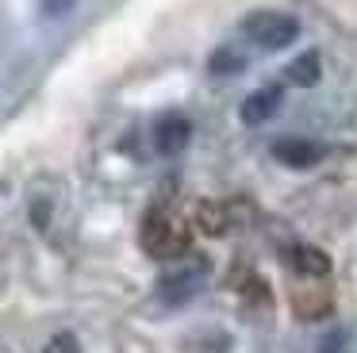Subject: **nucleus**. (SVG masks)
<instances>
[{
    "mask_svg": "<svg viewBox=\"0 0 357 353\" xmlns=\"http://www.w3.org/2000/svg\"><path fill=\"white\" fill-rule=\"evenodd\" d=\"M188 246H192V234H188V227L181 219H173V215L150 211V219L142 223V250H146L150 257L177 261L188 253Z\"/></svg>",
    "mask_w": 357,
    "mask_h": 353,
    "instance_id": "1",
    "label": "nucleus"
},
{
    "mask_svg": "<svg viewBox=\"0 0 357 353\" xmlns=\"http://www.w3.org/2000/svg\"><path fill=\"white\" fill-rule=\"evenodd\" d=\"M242 31H246L250 43L265 46V50H284V46L296 43L300 23H296L288 12H254V15H246Z\"/></svg>",
    "mask_w": 357,
    "mask_h": 353,
    "instance_id": "2",
    "label": "nucleus"
},
{
    "mask_svg": "<svg viewBox=\"0 0 357 353\" xmlns=\"http://www.w3.org/2000/svg\"><path fill=\"white\" fill-rule=\"evenodd\" d=\"M204 280H208V261H204V265H188V269H177V273L162 276L158 292H162V299H169V303H181V299L196 296Z\"/></svg>",
    "mask_w": 357,
    "mask_h": 353,
    "instance_id": "3",
    "label": "nucleus"
},
{
    "mask_svg": "<svg viewBox=\"0 0 357 353\" xmlns=\"http://www.w3.org/2000/svg\"><path fill=\"white\" fill-rule=\"evenodd\" d=\"M273 158L280 165H292V169H307V165H319L323 161V146L311 142V138H280L273 146Z\"/></svg>",
    "mask_w": 357,
    "mask_h": 353,
    "instance_id": "4",
    "label": "nucleus"
},
{
    "mask_svg": "<svg viewBox=\"0 0 357 353\" xmlns=\"http://www.w3.org/2000/svg\"><path fill=\"white\" fill-rule=\"evenodd\" d=\"M188 138H192V123L185 119V115H162L154 127V142L162 153H181L188 146Z\"/></svg>",
    "mask_w": 357,
    "mask_h": 353,
    "instance_id": "5",
    "label": "nucleus"
},
{
    "mask_svg": "<svg viewBox=\"0 0 357 353\" xmlns=\"http://www.w3.org/2000/svg\"><path fill=\"white\" fill-rule=\"evenodd\" d=\"M277 107H280V89H257L242 100V123H246V127H257V123H265Z\"/></svg>",
    "mask_w": 357,
    "mask_h": 353,
    "instance_id": "6",
    "label": "nucleus"
},
{
    "mask_svg": "<svg viewBox=\"0 0 357 353\" xmlns=\"http://www.w3.org/2000/svg\"><path fill=\"white\" fill-rule=\"evenodd\" d=\"M192 223H196V230H200V234L223 238L227 234V207L215 204V200H200V204H196V211H192Z\"/></svg>",
    "mask_w": 357,
    "mask_h": 353,
    "instance_id": "7",
    "label": "nucleus"
},
{
    "mask_svg": "<svg viewBox=\"0 0 357 353\" xmlns=\"http://www.w3.org/2000/svg\"><path fill=\"white\" fill-rule=\"evenodd\" d=\"M284 77H288L292 84H303V89H311V84H319V77H323V66H319V54H315V50L300 54V58H296L292 66L284 69Z\"/></svg>",
    "mask_w": 357,
    "mask_h": 353,
    "instance_id": "8",
    "label": "nucleus"
},
{
    "mask_svg": "<svg viewBox=\"0 0 357 353\" xmlns=\"http://www.w3.org/2000/svg\"><path fill=\"white\" fill-rule=\"evenodd\" d=\"M288 257H292V265L300 269V273H307V276H326L331 273V257H326L323 250H315V246H296Z\"/></svg>",
    "mask_w": 357,
    "mask_h": 353,
    "instance_id": "9",
    "label": "nucleus"
},
{
    "mask_svg": "<svg viewBox=\"0 0 357 353\" xmlns=\"http://www.w3.org/2000/svg\"><path fill=\"white\" fill-rule=\"evenodd\" d=\"M292 311L300 315V319H319V315L331 311V296H323V292H300V296L292 299Z\"/></svg>",
    "mask_w": 357,
    "mask_h": 353,
    "instance_id": "10",
    "label": "nucleus"
},
{
    "mask_svg": "<svg viewBox=\"0 0 357 353\" xmlns=\"http://www.w3.org/2000/svg\"><path fill=\"white\" fill-rule=\"evenodd\" d=\"M208 66H211V73H215V77H227V73H238V69H246V58H242V54H234V50H227V46H223V50H215V54H211V61H208Z\"/></svg>",
    "mask_w": 357,
    "mask_h": 353,
    "instance_id": "11",
    "label": "nucleus"
},
{
    "mask_svg": "<svg viewBox=\"0 0 357 353\" xmlns=\"http://www.w3.org/2000/svg\"><path fill=\"white\" fill-rule=\"evenodd\" d=\"M43 353H81V345H77L73 334H54L47 345H43Z\"/></svg>",
    "mask_w": 357,
    "mask_h": 353,
    "instance_id": "12",
    "label": "nucleus"
},
{
    "mask_svg": "<svg viewBox=\"0 0 357 353\" xmlns=\"http://www.w3.org/2000/svg\"><path fill=\"white\" fill-rule=\"evenodd\" d=\"M323 353H346V350H323Z\"/></svg>",
    "mask_w": 357,
    "mask_h": 353,
    "instance_id": "13",
    "label": "nucleus"
}]
</instances>
